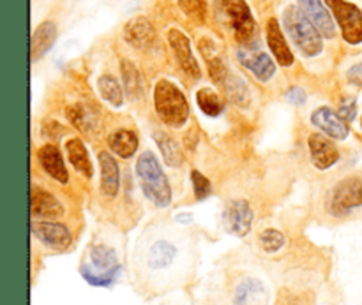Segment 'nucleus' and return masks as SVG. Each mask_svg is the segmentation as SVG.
<instances>
[{
	"mask_svg": "<svg viewBox=\"0 0 362 305\" xmlns=\"http://www.w3.org/2000/svg\"><path fill=\"white\" fill-rule=\"evenodd\" d=\"M187 254V247L182 246L173 235L152 233L144 244H140L136 253L138 270L147 275L148 282L154 286L175 285L186 274V261L182 256Z\"/></svg>",
	"mask_w": 362,
	"mask_h": 305,
	"instance_id": "f257e3e1",
	"label": "nucleus"
},
{
	"mask_svg": "<svg viewBox=\"0 0 362 305\" xmlns=\"http://www.w3.org/2000/svg\"><path fill=\"white\" fill-rule=\"evenodd\" d=\"M124 265L120 254L112 244L94 240L87 247L80 263V275L88 286L94 288H112L119 282Z\"/></svg>",
	"mask_w": 362,
	"mask_h": 305,
	"instance_id": "f03ea898",
	"label": "nucleus"
},
{
	"mask_svg": "<svg viewBox=\"0 0 362 305\" xmlns=\"http://www.w3.org/2000/svg\"><path fill=\"white\" fill-rule=\"evenodd\" d=\"M216 16L219 23L240 44L250 46L257 37V23L250 6L244 0H214Z\"/></svg>",
	"mask_w": 362,
	"mask_h": 305,
	"instance_id": "7ed1b4c3",
	"label": "nucleus"
},
{
	"mask_svg": "<svg viewBox=\"0 0 362 305\" xmlns=\"http://www.w3.org/2000/svg\"><path fill=\"white\" fill-rule=\"evenodd\" d=\"M136 175L140 179L141 191L151 203L159 208H166L172 203V187L152 152H144L138 157Z\"/></svg>",
	"mask_w": 362,
	"mask_h": 305,
	"instance_id": "20e7f679",
	"label": "nucleus"
},
{
	"mask_svg": "<svg viewBox=\"0 0 362 305\" xmlns=\"http://www.w3.org/2000/svg\"><path fill=\"white\" fill-rule=\"evenodd\" d=\"M283 23H285L286 32L290 34L292 41L296 42L297 48L304 53L306 56H317L318 53H322L324 48V41L317 27H315L313 21L304 14V11L300 7L288 6L283 13Z\"/></svg>",
	"mask_w": 362,
	"mask_h": 305,
	"instance_id": "39448f33",
	"label": "nucleus"
},
{
	"mask_svg": "<svg viewBox=\"0 0 362 305\" xmlns=\"http://www.w3.org/2000/svg\"><path fill=\"white\" fill-rule=\"evenodd\" d=\"M154 108L159 119L172 127H180L189 119V102L184 92L168 80H159L154 88Z\"/></svg>",
	"mask_w": 362,
	"mask_h": 305,
	"instance_id": "423d86ee",
	"label": "nucleus"
},
{
	"mask_svg": "<svg viewBox=\"0 0 362 305\" xmlns=\"http://www.w3.org/2000/svg\"><path fill=\"white\" fill-rule=\"evenodd\" d=\"M362 207V177H349L336 184L327 200V214L334 219L346 217Z\"/></svg>",
	"mask_w": 362,
	"mask_h": 305,
	"instance_id": "0eeeda50",
	"label": "nucleus"
},
{
	"mask_svg": "<svg viewBox=\"0 0 362 305\" xmlns=\"http://www.w3.org/2000/svg\"><path fill=\"white\" fill-rule=\"evenodd\" d=\"M30 233L35 242L52 253L64 254L73 249L74 235L66 222L60 221H37L32 219Z\"/></svg>",
	"mask_w": 362,
	"mask_h": 305,
	"instance_id": "6e6552de",
	"label": "nucleus"
},
{
	"mask_svg": "<svg viewBox=\"0 0 362 305\" xmlns=\"http://www.w3.org/2000/svg\"><path fill=\"white\" fill-rule=\"evenodd\" d=\"M329 9L332 11L334 18L341 27V34L350 44H361L362 42V13L359 7L346 0H325Z\"/></svg>",
	"mask_w": 362,
	"mask_h": 305,
	"instance_id": "1a4fd4ad",
	"label": "nucleus"
},
{
	"mask_svg": "<svg viewBox=\"0 0 362 305\" xmlns=\"http://www.w3.org/2000/svg\"><path fill=\"white\" fill-rule=\"evenodd\" d=\"M271 288L260 277H243L232 292V305H271Z\"/></svg>",
	"mask_w": 362,
	"mask_h": 305,
	"instance_id": "9d476101",
	"label": "nucleus"
},
{
	"mask_svg": "<svg viewBox=\"0 0 362 305\" xmlns=\"http://www.w3.org/2000/svg\"><path fill=\"white\" fill-rule=\"evenodd\" d=\"M253 208L246 200H232L223 212V226L233 237H246L253 228Z\"/></svg>",
	"mask_w": 362,
	"mask_h": 305,
	"instance_id": "9b49d317",
	"label": "nucleus"
},
{
	"mask_svg": "<svg viewBox=\"0 0 362 305\" xmlns=\"http://www.w3.org/2000/svg\"><path fill=\"white\" fill-rule=\"evenodd\" d=\"M64 205L49 191L32 186L30 191V215L37 221H60L64 215Z\"/></svg>",
	"mask_w": 362,
	"mask_h": 305,
	"instance_id": "f8f14e48",
	"label": "nucleus"
},
{
	"mask_svg": "<svg viewBox=\"0 0 362 305\" xmlns=\"http://www.w3.org/2000/svg\"><path fill=\"white\" fill-rule=\"evenodd\" d=\"M168 42L170 46H172L173 53H175L180 69H182L187 76L198 80V78L202 76V73L200 67H198L197 59H194L193 52H191V42L189 39H187V35L184 34V32L177 30V28H172V30L168 32Z\"/></svg>",
	"mask_w": 362,
	"mask_h": 305,
	"instance_id": "ddd939ff",
	"label": "nucleus"
},
{
	"mask_svg": "<svg viewBox=\"0 0 362 305\" xmlns=\"http://www.w3.org/2000/svg\"><path fill=\"white\" fill-rule=\"evenodd\" d=\"M308 147H310L313 165L318 169H329L339 161V152L336 145L322 134H311L308 140Z\"/></svg>",
	"mask_w": 362,
	"mask_h": 305,
	"instance_id": "4468645a",
	"label": "nucleus"
},
{
	"mask_svg": "<svg viewBox=\"0 0 362 305\" xmlns=\"http://www.w3.org/2000/svg\"><path fill=\"white\" fill-rule=\"evenodd\" d=\"M311 124L317 126L320 131H324L327 136L334 138V140H345L349 136L346 120H343L341 115L334 113L331 108L315 109V113L311 115Z\"/></svg>",
	"mask_w": 362,
	"mask_h": 305,
	"instance_id": "2eb2a0df",
	"label": "nucleus"
},
{
	"mask_svg": "<svg viewBox=\"0 0 362 305\" xmlns=\"http://www.w3.org/2000/svg\"><path fill=\"white\" fill-rule=\"evenodd\" d=\"M237 59L239 62L246 67L250 73H253L255 76L260 81H269L274 74L276 66L272 62L271 56L264 52H247V49H239L237 52Z\"/></svg>",
	"mask_w": 362,
	"mask_h": 305,
	"instance_id": "dca6fc26",
	"label": "nucleus"
},
{
	"mask_svg": "<svg viewBox=\"0 0 362 305\" xmlns=\"http://www.w3.org/2000/svg\"><path fill=\"white\" fill-rule=\"evenodd\" d=\"M297 2H299L300 9L304 11V14H306L311 21H313L315 27L320 30V34L324 35V37H334V21H332L331 14L325 9L322 0H297Z\"/></svg>",
	"mask_w": 362,
	"mask_h": 305,
	"instance_id": "f3484780",
	"label": "nucleus"
},
{
	"mask_svg": "<svg viewBox=\"0 0 362 305\" xmlns=\"http://www.w3.org/2000/svg\"><path fill=\"white\" fill-rule=\"evenodd\" d=\"M37 159L39 162H41L42 169H45L52 179H55L57 182L60 184L67 182L69 175H67L66 165H64V159H62V154H60L59 147H55V145L52 143L42 145L37 152Z\"/></svg>",
	"mask_w": 362,
	"mask_h": 305,
	"instance_id": "a211bd4d",
	"label": "nucleus"
},
{
	"mask_svg": "<svg viewBox=\"0 0 362 305\" xmlns=\"http://www.w3.org/2000/svg\"><path fill=\"white\" fill-rule=\"evenodd\" d=\"M99 166H101V191L105 196L115 198L120 187V172L117 161L110 152L101 150L98 154Z\"/></svg>",
	"mask_w": 362,
	"mask_h": 305,
	"instance_id": "6ab92c4d",
	"label": "nucleus"
},
{
	"mask_svg": "<svg viewBox=\"0 0 362 305\" xmlns=\"http://www.w3.org/2000/svg\"><path fill=\"white\" fill-rule=\"evenodd\" d=\"M124 39L134 48H148L156 41V32L151 21L145 18H133L124 27Z\"/></svg>",
	"mask_w": 362,
	"mask_h": 305,
	"instance_id": "aec40b11",
	"label": "nucleus"
},
{
	"mask_svg": "<svg viewBox=\"0 0 362 305\" xmlns=\"http://www.w3.org/2000/svg\"><path fill=\"white\" fill-rule=\"evenodd\" d=\"M265 34H267L269 48H271L272 55L276 56V60H278V62L281 64L283 67L292 66L293 55H292V52H290L288 44H286L285 37H283V32H281V28H279L278 20L271 18V20L267 21V28H265Z\"/></svg>",
	"mask_w": 362,
	"mask_h": 305,
	"instance_id": "412c9836",
	"label": "nucleus"
},
{
	"mask_svg": "<svg viewBox=\"0 0 362 305\" xmlns=\"http://www.w3.org/2000/svg\"><path fill=\"white\" fill-rule=\"evenodd\" d=\"M55 41H57L55 23H52V21H45V23L39 25V27L34 30V34H32V39H30L32 60L35 62V60H39L41 56H45Z\"/></svg>",
	"mask_w": 362,
	"mask_h": 305,
	"instance_id": "4be33fe9",
	"label": "nucleus"
},
{
	"mask_svg": "<svg viewBox=\"0 0 362 305\" xmlns=\"http://www.w3.org/2000/svg\"><path fill=\"white\" fill-rule=\"evenodd\" d=\"M108 147L120 159H129L138 150V136L129 129H119L110 134Z\"/></svg>",
	"mask_w": 362,
	"mask_h": 305,
	"instance_id": "5701e85b",
	"label": "nucleus"
},
{
	"mask_svg": "<svg viewBox=\"0 0 362 305\" xmlns=\"http://www.w3.org/2000/svg\"><path fill=\"white\" fill-rule=\"evenodd\" d=\"M66 152L71 165H73V168L76 169L78 173H81L83 177L90 179L92 165H90V159H88L87 148H85L83 141H81L80 138H71V140L66 143Z\"/></svg>",
	"mask_w": 362,
	"mask_h": 305,
	"instance_id": "b1692460",
	"label": "nucleus"
},
{
	"mask_svg": "<svg viewBox=\"0 0 362 305\" xmlns=\"http://www.w3.org/2000/svg\"><path fill=\"white\" fill-rule=\"evenodd\" d=\"M219 85H223V88L226 90L228 97L232 99L235 104L246 106L247 101H250V92H247L246 83H244L243 78H239L237 74L226 71L225 76L219 80Z\"/></svg>",
	"mask_w": 362,
	"mask_h": 305,
	"instance_id": "393cba45",
	"label": "nucleus"
},
{
	"mask_svg": "<svg viewBox=\"0 0 362 305\" xmlns=\"http://www.w3.org/2000/svg\"><path fill=\"white\" fill-rule=\"evenodd\" d=\"M154 141L158 143L159 150H161L163 157H165V162L168 166H180L182 162V152H180V147L168 136L166 133H161V131H156L154 133Z\"/></svg>",
	"mask_w": 362,
	"mask_h": 305,
	"instance_id": "a878e982",
	"label": "nucleus"
},
{
	"mask_svg": "<svg viewBox=\"0 0 362 305\" xmlns=\"http://www.w3.org/2000/svg\"><path fill=\"white\" fill-rule=\"evenodd\" d=\"M197 102L202 112L209 116L221 115L223 109H225V102H223L221 95L212 90V88H202V90H198Z\"/></svg>",
	"mask_w": 362,
	"mask_h": 305,
	"instance_id": "bb28decb",
	"label": "nucleus"
},
{
	"mask_svg": "<svg viewBox=\"0 0 362 305\" xmlns=\"http://www.w3.org/2000/svg\"><path fill=\"white\" fill-rule=\"evenodd\" d=\"M98 88L101 97L105 99V101H108L112 106L122 104L124 101L122 87H120V83L113 76H110V74H103V76L98 80Z\"/></svg>",
	"mask_w": 362,
	"mask_h": 305,
	"instance_id": "cd10ccee",
	"label": "nucleus"
},
{
	"mask_svg": "<svg viewBox=\"0 0 362 305\" xmlns=\"http://www.w3.org/2000/svg\"><path fill=\"white\" fill-rule=\"evenodd\" d=\"M66 115L67 119H69V122L73 124L76 129H80L81 133H90V131L98 126L94 115H92L83 104H76L73 106V108H67Z\"/></svg>",
	"mask_w": 362,
	"mask_h": 305,
	"instance_id": "c85d7f7f",
	"label": "nucleus"
},
{
	"mask_svg": "<svg viewBox=\"0 0 362 305\" xmlns=\"http://www.w3.org/2000/svg\"><path fill=\"white\" fill-rule=\"evenodd\" d=\"M258 244H260V247L264 253L276 254L278 251H281L283 247H285L286 239H285V235L279 232V229L269 228V229H264V232L260 233V237H258Z\"/></svg>",
	"mask_w": 362,
	"mask_h": 305,
	"instance_id": "c756f323",
	"label": "nucleus"
},
{
	"mask_svg": "<svg viewBox=\"0 0 362 305\" xmlns=\"http://www.w3.org/2000/svg\"><path fill=\"white\" fill-rule=\"evenodd\" d=\"M122 78L127 94H129L131 97H140V94L144 92V87H141V76L140 73H138L136 67L131 62H127V60H122Z\"/></svg>",
	"mask_w": 362,
	"mask_h": 305,
	"instance_id": "7c9ffc66",
	"label": "nucleus"
},
{
	"mask_svg": "<svg viewBox=\"0 0 362 305\" xmlns=\"http://www.w3.org/2000/svg\"><path fill=\"white\" fill-rule=\"evenodd\" d=\"M191 182H193V191H194V198L198 201L205 200V198L211 196L212 193V186H211V180L200 172H191Z\"/></svg>",
	"mask_w": 362,
	"mask_h": 305,
	"instance_id": "2f4dec72",
	"label": "nucleus"
},
{
	"mask_svg": "<svg viewBox=\"0 0 362 305\" xmlns=\"http://www.w3.org/2000/svg\"><path fill=\"white\" fill-rule=\"evenodd\" d=\"M180 9L193 20L202 21L205 18V9H207V0H177Z\"/></svg>",
	"mask_w": 362,
	"mask_h": 305,
	"instance_id": "473e14b6",
	"label": "nucleus"
},
{
	"mask_svg": "<svg viewBox=\"0 0 362 305\" xmlns=\"http://www.w3.org/2000/svg\"><path fill=\"white\" fill-rule=\"evenodd\" d=\"M356 101L354 99H346V101L341 102V106H339V115H341L343 120H346V122H352L354 119H356Z\"/></svg>",
	"mask_w": 362,
	"mask_h": 305,
	"instance_id": "72a5a7b5",
	"label": "nucleus"
},
{
	"mask_svg": "<svg viewBox=\"0 0 362 305\" xmlns=\"http://www.w3.org/2000/svg\"><path fill=\"white\" fill-rule=\"evenodd\" d=\"M286 99H288L292 104H297V106L303 104V102L306 101V90H304V88H300V87L290 88V90L286 92Z\"/></svg>",
	"mask_w": 362,
	"mask_h": 305,
	"instance_id": "f704fd0d",
	"label": "nucleus"
},
{
	"mask_svg": "<svg viewBox=\"0 0 362 305\" xmlns=\"http://www.w3.org/2000/svg\"><path fill=\"white\" fill-rule=\"evenodd\" d=\"M346 78H349L350 83L354 85H362V62L357 64V66H354L352 69L346 73Z\"/></svg>",
	"mask_w": 362,
	"mask_h": 305,
	"instance_id": "c9c22d12",
	"label": "nucleus"
},
{
	"mask_svg": "<svg viewBox=\"0 0 362 305\" xmlns=\"http://www.w3.org/2000/svg\"><path fill=\"white\" fill-rule=\"evenodd\" d=\"M361 124H362V120H361Z\"/></svg>",
	"mask_w": 362,
	"mask_h": 305,
	"instance_id": "e433bc0d",
	"label": "nucleus"
}]
</instances>
